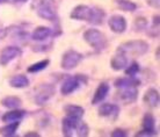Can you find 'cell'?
<instances>
[{
	"instance_id": "4",
	"label": "cell",
	"mask_w": 160,
	"mask_h": 137,
	"mask_svg": "<svg viewBox=\"0 0 160 137\" xmlns=\"http://www.w3.org/2000/svg\"><path fill=\"white\" fill-rule=\"evenodd\" d=\"M55 94V87L49 84H42L35 91V101L37 105H44Z\"/></svg>"
},
{
	"instance_id": "15",
	"label": "cell",
	"mask_w": 160,
	"mask_h": 137,
	"mask_svg": "<svg viewBox=\"0 0 160 137\" xmlns=\"http://www.w3.org/2000/svg\"><path fill=\"white\" fill-rule=\"evenodd\" d=\"M9 85L12 87H15V89H23L29 85V80L23 74H16L9 79Z\"/></svg>"
},
{
	"instance_id": "26",
	"label": "cell",
	"mask_w": 160,
	"mask_h": 137,
	"mask_svg": "<svg viewBox=\"0 0 160 137\" xmlns=\"http://www.w3.org/2000/svg\"><path fill=\"white\" fill-rule=\"evenodd\" d=\"M49 65V61L48 59H44V61H41L38 62V63H36V64H32V66H29L28 68V72H38V71H42V70H44V68H47Z\"/></svg>"
},
{
	"instance_id": "3",
	"label": "cell",
	"mask_w": 160,
	"mask_h": 137,
	"mask_svg": "<svg viewBox=\"0 0 160 137\" xmlns=\"http://www.w3.org/2000/svg\"><path fill=\"white\" fill-rule=\"evenodd\" d=\"M84 38L88 44L96 50H103L107 45V38L98 29H87L84 33Z\"/></svg>"
},
{
	"instance_id": "28",
	"label": "cell",
	"mask_w": 160,
	"mask_h": 137,
	"mask_svg": "<svg viewBox=\"0 0 160 137\" xmlns=\"http://www.w3.org/2000/svg\"><path fill=\"white\" fill-rule=\"evenodd\" d=\"M138 71H139V65L137 64V63H132V64L130 65L128 68H127L125 73H127L128 76H130V77H133L137 72H138Z\"/></svg>"
},
{
	"instance_id": "14",
	"label": "cell",
	"mask_w": 160,
	"mask_h": 137,
	"mask_svg": "<svg viewBox=\"0 0 160 137\" xmlns=\"http://www.w3.org/2000/svg\"><path fill=\"white\" fill-rule=\"evenodd\" d=\"M64 112L66 113V116L73 117V119H81L84 116V108L76 105H66L64 107Z\"/></svg>"
},
{
	"instance_id": "11",
	"label": "cell",
	"mask_w": 160,
	"mask_h": 137,
	"mask_svg": "<svg viewBox=\"0 0 160 137\" xmlns=\"http://www.w3.org/2000/svg\"><path fill=\"white\" fill-rule=\"evenodd\" d=\"M99 115L102 117H112L116 119L118 115V107L112 104H103L99 108Z\"/></svg>"
},
{
	"instance_id": "31",
	"label": "cell",
	"mask_w": 160,
	"mask_h": 137,
	"mask_svg": "<svg viewBox=\"0 0 160 137\" xmlns=\"http://www.w3.org/2000/svg\"><path fill=\"white\" fill-rule=\"evenodd\" d=\"M148 4L153 8H159L160 6V0H148Z\"/></svg>"
},
{
	"instance_id": "30",
	"label": "cell",
	"mask_w": 160,
	"mask_h": 137,
	"mask_svg": "<svg viewBox=\"0 0 160 137\" xmlns=\"http://www.w3.org/2000/svg\"><path fill=\"white\" fill-rule=\"evenodd\" d=\"M112 137H125L127 136V133L123 131V130H120V129H116L114 130L112 133Z\"/></svg>"
},
{
	"instance_id": "16",
	"label": "cell",
	"mask_w": 160,
	"mask_h": 137,
	"mask_svg": "<svg viewBox=\"0 0 160 137\" xmlns=\"http://www.w3.org/2000/svg\"><path fill=\"white\" fill-rule=\"evenodd\" d=\"M144 101L150 107H157L159 104V93H158V91L154 89H148V92L145 93Z\"/></svg>"
},
{
	"instance_id": "17",
	"label": "cell",
	"mask_w": 160,
	"mask_h": 137,
	"mask_svg": "<svg viewBox=\"0 0 160 137\" xmlns=\"http://www.w3.org/2000/svg\"><path fill=\"white\" fill-rule=\"evenodd\" d=\"M51 34V29L48 27H38L32 32V37L34 41H45Z\"/></svg>"
},
{
	"instance_id": "34",
	"label": "cell",
	"mask_w": 160,
	"mask_h": 137,
	"mask_svg": "<svg viewBox=\"0 0 160 137\" xmlns=\"http://www.w3.org/2000/svg\"><path fill=\"white\" fill-rule=\"evenodd\" d=\"M32 136H40L37 133H28V134H26V137H32Z\"/></svg>"
},
{
	"instance_id": "8",
	"label": "cell",
	"mask_w": 160,
	"mask_h": 137,
	"mask_svg": "<svg viewBox=\"0 0 160 137\" xmlns=\"http://www.w3.org/2000/svg\"><path fill=\"white\" fill-rule=\"evenodd\" d=\"M109 27L114 33L122 34L127 29V21L122 15H112L109 19Z\"/></svg>"
},
{
	"instance_id": "6",
	"label": "cell",
	"mask_w": 160,
	"mask_h": 137,
	"mask_svg": "<svg viewBox=\"0 0 160 137\" xmlns=\"http://www.w3.org/2000/svg\"><path fill=\"white\" fill-rule=\"evenodd\" d=\"M21 56V50L18 47H7L0 53V64L7 65L15 58Z\"/></svg>"
},
{
	"instance_id": "22",
	"label": "cell",
	"mask_w": 160,
	"mask_h": 137,
	"mask_svg": "<svg viewBox=\"0 0 160 137\" xmlns=\"http://www.w3.org/2000/svg\"><path fill=\"white\" fill-rule=\"evenodd\" d=\"M18 127H19V122L18 121L9 122V123H7L5 127L0 128V134H1L2 136H13V135L16 133Z\"/></svg>"
},
{
	"instance_id": "35",
	"label": "cell",
	"mask_w": 160,
	"mask_h": 137,
	"mask_svg": "<svg viewBox=\"0 0 160 137\" xmlns=\"http://www.w3.org/2000/svg\"><path fill=\"white\" fill-rule=\"evenodd\" d=\"M5 0H0V4H1V3H4Z\"/></svg>"
},
{
	"instance_id": "24",
	"label": "cell",
	"mask_w": 160,
	"mask_h": 137,
	"mask_svg": "<svg viewBox=\"0 0 160 137\" xmlns=\"http://www.w3.org/2000/svg\"><path fill=\"white\" fill-rule=\"evenodd\" d=\"M143 125H144V129L150 131V133L154 131V117L150 113L145 114L144 120H143Z\"/></svg>"
},
{
	"instance_id": "23",
	"label": "cell",
	"mask_w": 160,
	"mask_h": 137,
	"mask_svg": "<svg viewBox=\"0 0 160 137\" xmlns=\"http://www.w3.org/2000/svg\"><path fill=\"white\" fill-rule=\"evenodd\" d=\"M116 4L122 11H125V12H133L137 8V5L130 0H117Z\"/></svg>"
},
{
	"instance_id": "9",
	"label": "cell",
	"mask_w": 160,
	"mask_h": 137,
	"mask_svg": "<svg viewBox=\"0 0 160 137\" xmlns=\"http://www.w3.org/2000/svg\"><path fill=\"white\" fill-rule=\"evenodd\" d=\"M120 97L125 102H133L138 97L136 86H124L120 87Z\"/></svg>"
},
{
	"instance_id": "18",
	"label": "cell",
	"mask_w": 160,
	"mask_h": 137,
	"mask_svg": "<svg viewBox=\"0 0 160 137\" xmlns=\"http://www.w3.org/2000/svg\"><path fill=\"white\" fill-rule=\"evenodd\" d=\"M104 19V12L100 8L92 7L91 9V15L88 19V22H91L92 24H101L103 22Z\"/></svg>"
},
{
	"instance_id": "29",
	"label": "cell",
	"mask_w": 160,
	"mask_h": 137,
	"mask_svg": "<svg viewBox=\"0 0 160 137\" xmlns=\"http://www.w3.org/2000/svg\"><path fill=\"white\" fill-rule=\"evenodd\" d=\"M146 24H148L146 20L143 19V18H139V19H137L135 21V28H136V30H142V29H145Z\"/></svg>"
},
{
	"instance_id": "25",
	"label": "cell",
	"mask_w": 160,
	"mask_h": 137,
	"mask_svg": "<svg viewBox=\"0 0 160 137\" xmlns=\"http://www.w3.org/2000/svg\"><path fill=\"white\" fill-rule=\"evenodd\" d=\"M139 84V81L136 80V79H133V78H122L120 80H116L115 85H116V87H124V86H137V85Z\"/></svg>"
},
{
	"instance_id": "32",
	"label": "cell",
	"mask_w": 160,
	"mask_h": 137,
	"mask_svg": "<svg viewBox=\"0 0 160 137\" xmlns=\"http://www.w3.org/2000/svg\"><path fill=\"white\" fill-rule=\"evenodd\" d=\"M153 133H150L148 130H144V131H142V133H138L136 134V136H152Z\"/></svg>"
},
{
	"instance_id": "13",
	"label": "cell",
	"mask_w": 160,
	"mask_h": 137,
	"mask_svg": "<svg viewBox=\"0 0 160 137\" xmlns=\"http://www.w3.org/2000/svg\"><path fill=\"white\" fill-rule=\"evenodd\" d=\"M80 119H73V117L66 116L63 120V134L66 137H71L73 131L76 130V125Z\"/></svg>"
},
{
	"instance_id": "5",
	"label": "cell",
	"mask_w": 160,
	"mask_h": 137,
	"mask_svg": "<svg viewBox=\"0 0 160 137\" xmlns=\"http://www.w3.org/2000/svg\"><path fill=\"white\" fill-rule=\"evenodd\" d=\"M81 53L76 50H68L63 55L62 58V68L64 70H72L79 64L81 61Z\"/></svg>"
},
{
	"instance_id": "1",
	"label": "cell",
	"mask_w": 160,
	"mask_h": 137,
	"mask_svg": "<svg viewBox=\"0 0 160 137\" xmlns=\"http://www.w3.org/2000/svg\"><path fill=\"white\" fill-rule=\"evenodd\" d=\"M32 7L35 9L42 19L45 20H53L56 19V3L55 0H35Z\"/></svg>"
},
{
	"instance_id": "21",
	"label": "cell",
	"mask_w": 160,
	"mask_h": 137,
	"mask_svg": "<svg viewBox=\"0 0 160 137\" xmlns=\"http://www.w3.org/2000/svg\"><path fill=\"white\" fill-rule=\"evenodd\" d=\"M24 116V112L23 110H12V112H8L2 116V121L4 122H14V121H19L22 117Z\"/></svg>"
},
{
	"instance_id": "7",
	"label": "cell",
	"mask_w": 160,
	"mask_h": 137,
	"mask_svg": "<svg viewBox=\"0 0 160 137\" xmlns=\"http://www.w3.org/2000/svg\"><path fill=\"white\" fill-rule=\"evenodd\" d=\"M80 77H71L62 84V87H60V92L63 95H68L72 92H74L78 87L80 86Z\"/></svg>"
},
{
	"instance_id": "33",
	"label": "cell",
	"mask_w": 160,
	"mask_h": 137,
	"mask_svg": "<svg viewBox=\"0 0 160 137\" xmlns=\"http://www.w3.org/2000/svg\"><path fill=\"white\" fill-rule=\"evenodd\" d=\"M6 34H7V32L4 28H0V38H4L6 36Z\"/></svg>"
},
{
	"instance_id": "12",
	"label": "cell",
	"mask_w": 160,
	"mask_h": 137,
	"mask_svg": "<svg viewBox=\"0 0 160 137\" xmlns=\"http://www.w3.org/2000/svg\"><path fill=\"white\" fill-rule=\"evenodd\" d=\"M110 65H112V70L115 71H121L125 68V66L128 65V57L127 55L123 53H118L117 51V55L112 57V62H110Z\"/></svg>"
},
{
	"instance_id": "10",
	"label": "cell",
	"mask_w": 160,
	"mask_h": 137,
	"mask_svg": "<svg viewBox=\"0 0 160 137\" xmlns=\"http://www.w3.org/2000/svg\"><path fill=\"white\" fill-rule=\"evenodd\" d=\"M91 9H92V7H88V6H85V5L77 6L71 13V18L76 19V20L88 21L89 15H91Z\"/></svg>"
},
{
	"instance_id": "19",
	"label": "cell",
	"mask_w": 160,
	"mask_h": 137,
	"mask_svg": "<svg viewBox=\"0 0 160 137\" xmlns=\"http://www.w3.org/2000/svg\"><path fill=\"white\" fill-rule=\"evenodd\" d=\"M109 93V85L107 84H101L98 89H96L95 94H94V99H93V104L96 105L101 101H103V99L107 97V94Z\"/></svg>"
},
{
	"instance_id": "20",
	"label": "cell",
	"mask_w": 160,
	"mask_h": 137,
	"mask_svg": "<svg viewBox=\"0 0 160 137\" xmlns=\"http://www.w3.org/2000/svg\"><path fill=\"white\" fill-rule=\"evenodd\" d=\"M1 104L4 107H7L9 109H18L21 106L22 101L18 97H6L1 100Z\"/></svg>"
},
{
	"instance_id": "2",
	"label": "cell",
	"mask_w": 160,
	"mask_h": 137,
	"mask_svg": "<svg viewBox=\"0 0 160 137\" xmlns=\"http://www.w3.org/2000/svg\"><path fill=\"white\" fill-rule=\"evenodd\" d=\"M118 53H123L125 55H133V56H142L148 51V44L144 41H129L121 44L117 49Z\"/></svg>"
},
{
	"instance_id": "27",
	"label": "cell",
	"mask_w": 160,
	"mask_h": 137,
	"mask_svg": "<svg viewBox=\"0 0 160 137\" xmlns=\"http://www.w3.org/2000/svg\"><path fill=\"white\" fill-rule=\"evenodd\" d=\"M74 131H77V135L78 136H81V137H85L88 135V127L87 124L85 123V122L82 121H78V123H77L76 125V130Z\"/></svg>"
}]
</instances>
